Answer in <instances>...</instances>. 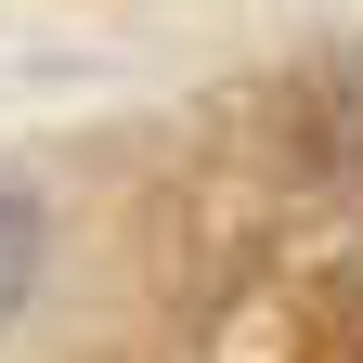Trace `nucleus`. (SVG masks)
<instances>
[{
    "mask_svg": "<svg viewBox=\"0 0 363 363\" xmlns=\"http://www.w3.org/2000/svg\"><path fill=\"white\" fill-rule=\"evenodd\" d=\"M39 259H52V220H39V195H26V182H0V325L39 298Z\"/></svg>",
    "mask_w": 363,
    "mask_h": 363,
    "instance_id": "obj_1",
    "label": "nucleus"
}]
</instances>
